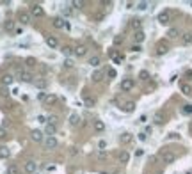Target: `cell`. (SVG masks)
I'll list each match as a JSON object with an SVG mask.
<instances>
[{
    "label": "cell",
    "mask_w": 192,
    "mask_h": 174,
    "mask_svg": "<svg viewBox=\"0 0 192 174\" xmlns=\"http://www.w3.org/2000/svg\"><path fill=\"white\" fill-rule=\"evenodd\" d=\"M45 139H46V135H45L41 130H32V132H30V140H32V142H36V144L45 142Z\"/></svg>",
    "instance_id": "obj_1"
},
{
    "label": "cell",
    "mask_w": 192,
    "mask_h": 174,
    "mask_svg": "<svg viewBox=\"0 0 192 174\" xmlns=\"http://www.w3.org/2000/svg\"><path fill=\"white\" fill-rule=\"evenodd\" d=\"M160 158H162L164 163H174L176 162V155H174L173 151H162Z\"/></svg>",
    "instance_id": "obj_2"
},
{
    "label": "cell",
    "mask_w": 192,
    "mask_h": 174,
    "mask_svg": "<svg viewBox=\"0 0 192 174\" xmlns=\"http://www.w3.org/2000/svg\"><path fill=\"white\" fill-rule=\"evenodd\" d=\"M18 80L20 82H23V84H32V80H34V77H32V73H29V71H20L18 73Z\"/></svg>",
    "instance_id": "obj_3"
},
{
    "label": "cell",
    "mask_w": 192,
    "mask_h": 174,
    "mask_svg": "<svg viewBox=\"0 0 192 174\" xmlns=\"http://www.w3.org/2000/svg\"><path fill=\"white\" fill-rule=\"evenodd\" d=\"M30 14L34 18H41V16H45V11H43V7L39 4H32L30 5Z\"/></svg>",
    "instance_id": "obj_4"
},
{
    "label": "cell",
    "mask_w": 192,
    "mask_h": 174,
    "mask_svg": "<svg viewBox=\"0 0 192 174\" xmlns=\"http://www.w3.org/2000/svg\"><path fill=\"white\" fill-rule=\"evenodd\" d=\"M57 148V139L55 137H48L45 139V149H48V151H52V149H55Z\"/></svg>",
    "instance_id": "obj_5"
},
{
    "label": "cell",
    "mask_w": 192,
    "mask_h": 174,
    "mask_svg": "<svg viewBox=\"0 0 192 174\" xmlns=\"http://www.w3.org/2000/svg\"><path fill=\"white\" fill-rule=\"evenodd\" d=\"M23 171H25L27 174H34L36 171H38V163H36V162H32V160H29V162H25Z\"/></svg>",
    "instance_id": "obj_6"
},
{
    "label": "cell",
    "mask_w": 192,
    "mask_h": 174,
    "mask_svg": "<svg viewBox=\"0 0 192 174\" xmlns=\"http://www.w3.org/2000/svg\"><path fill=\"white\" fill-rule=\"evenodd\" d=\"M166 121H167V116H166V112H164V110H158V112L153 116V123H155V124H164Z\"/></svg>",
    "instance_id": "obj_7"
},
{
    "label": "cell",
    "mask_w": 192,
    "mask_h": 174,
    "mask_svg": "<svg viewBox=\"0 0 192 174\" xmlns=\"http://www.w3.org/2000/svg\"><path fill=\"white\" fill-rule=\"evenodd\" d=\"M134 80L132 78H125L123 82H121V91H125V93H130L132 89H134Z\"/></svg>",
    "instance_id": "obj_8"
},
{
    "label": "cell",
    "mask_w": 192,
    "mask_h": 174,
    "mask_svg": "<svg viewBox=\"0 0 192 174\" xmlns=\"http://www.w3.org/2000/svg\"><path fill=\"white\" fill-rule=\"evenodd\" d=\"M169 18H171V14H169V11H162L158 16H156V20L162 23V25H167V21H169Z\"/></svg>",
    "instance_id": "obj_9"
},
{
    "label": "cell",
    "mask_w": 192,
    "mask_h": 174,
    "mask_svg": "<svg viewBox=\"0 0 192 174\" xmlns=\"http://www.w3.org/2000/svg\"><path fill=\"white\" fill-rule=\"evenodd\" d=\"M73 50H75V55L77 57H85V53H87V46H84V44H78Z\"/></svg>",
    "instance_id": "obj_10"
},
{
    "label": "cell",
    "mask_w": 192,
    "mask_h": 174,
    "mask_svg": "<svg viewBox=\"0 0 192 174\" xmlns=\"http://www.w3.org/2000/svg\"><path fill=\"white\" fill-rule=\"evenodd\" d=\"M0 82H2V85H5V87H9V85H13V82H14V77L13 75H4V77L0 78Z\"/></svg>",
    "instance_id": "obj_11"
},
{
    "label": "cell",
    "mask_w": 192,
    "mask_h": 174,
    "mask_svg": "<svg viewBox=\"0 0 192 174\" xmlns=\"http://www.w3.org/2000/svg\"><path fill=\"white\" fill-rule=\"evenodd\" d=\"M121 110H123V112H126V114H132V112L135 110V103H134V101H126V103L121 107Z\"/></svg>",
    "instance_id": "obj_12"
},
{
    "label": "cell",
    "mask_w": 192,
    "mask_h": 174,
    "mask_svg": "<svg viewBox=\"0 0 192 174\" xmlns=\"http://www.w3.org/2000/svg\"><path fill=\"white\" fill-rule=\"evenodd\" d=\"M84 105H85L87 108H94V107H96V98H93V96H84Z\"/></svg>",
    "instance_id": "obj_13"
},
{
    "label": "cell",
    "mask_w": 192,
    "mask_h": 174,
    "mask_svg": "<svg viewBox=\"0 0 192 174\" xmlns=\"http://www.w3.org/2000/svg\"><path fill=\"white\" fill-rule=\"evenodd\" d=\"M68 123H70V126H78L80 124V116H78L77 112H73L70 116V119H68Z\"/></svg>",
    "instance_id": "obj_14"
},
{
    "label": "cell",
    "mask_w": 192,
    "mask_h": 174,
    "mask_svg": "<svg viewBox=\"0 0 192 174\" xmlns=\"http://www.w3.org/2000/svg\"><path fill=\"white\" fill-rule=\"evenodd\" d=\"M117 160H119V163H128L130 162V153L128 151H121L117 155Z\"/></svg>",
    "instance_id": "obj_15"
},
{
    "label": "cell",
    "mask_w": 192,
    "mask_h": 174,
    "mask_svg": "<svg viewBox=\"0 0 192 174\" xmlns=\"http://www.w3.org/2000/svg\"><path fill=\"white\" fill-rule=\"evenodd\" d=\"M18 20H20V23H21V25H27V23H30V14L21 11V13L18 14Z\"/></svg>",
    "instance_id": "obj_16"
},
{
    "label": "cell",
    "mask_w": 192,
    "mask_h": 174,
    "mask_svg": "<svg viewBox=\"0 0 192 174\" xmlns=\"http://www.w3.org/2000/svg\"><path fill=\"white\" fill-rule=\"evenodd\" d=\"M94 130L98 133H103L105 132V123L101 119H94Z\"/></svg>",
    "instance_id": "obj_17"
},
{
    "label": "cell",
    "mask_w": 192,
    "mask_h": 174,
    "mask_svg": "<svg viewBox=\"0 0 192 174\" xmlns=\"http://www.w3.org/2000/svg\"><path fill=\"white\" fill-rule=\"evenodd\" d=\"M130 27L134 29L135 32H137V30H141V29H142V20H139V18H134V20H132V21H130Z\"/></svg>",
    "instance_id": "obj_18"
},
{
    "label": "cell",
    "mask_w": 192,
    "mask_h": 174,
    "mask_svg": "<svg viewBox=\"0 0 192 174\" xmlns=\"http://www.w3.org/2000/svg\"><path fill=\"white\" fill-rule=\"evenodd\" d=\"M46 44H48L50 48H57L59 46V39L54 38V36H46Z\"/></svg>",
    "instance_id": "obj_19"
},
{
    "label": "cell",
    "mask_w": 192,
    "mask_h": 174,
    "mask_svg": "<svg viewBox=\"0 0 192 174\" xmlns=\"http://www.w3.org/2000/svg\"><path fill=\"white\" fill-rule=\"evenodd\" d=\"M167 38H169V39L180 38V29H176V27H171V29L167 30Z\"/></svg>",
    "instance_id": "obj_20"
},
{
    "label": "cell",
    "mask_w": 192,
    "mask_h": 174,
    "mask_svg": "<svg viewBox=\"0 0 192 174\" xmlns=\"http://www.w3.org/2000/svg\"><path fill=\"white\" fill-rule=\"evenodd\" d=\"M144 39H146V34H144V30H137V32L134 34V41H135V43H139V44H141Z\"/></svg>",
    "instance_id": "obj_21"
},
{
    "label": "cell",
    "mask_w": 192,
    "mask_h": 174,
    "mask_svg": "<svg viewBox=\"0 0 192 174\" xmlns=\"http://www.w3.org/2000/svg\"><path fill=\"white\" fill-rule=\"evenodd\" d=\"M9 156H11V149H9L7 146H0V158L5 160V158H9Z\"/></svg>",
    "instance_id": "obj_22"
},
{
    "label": "cell",
    "mask_w": 192,
    "mask_h": 174,
    "mask_svg": "<svg viewBox=\"0 0 192 174\" xmlns=\"http://www.w3.org/2000/svg\"><path fill=\"white\" fill-rule=\"evenodd\" d=\"M91 80H93V82H96V84H98V82H101V80H103V71H100V69H98V71H94V73L91 75Z\"/></svg>",
    "instance_id": "obj_23"
},
{
    "label": "cell",
    "mask_w": 192,
    "mask_h": 174,
    "mask_svg": "<svg viewBox=\"0 0 192 174\" xmlns=\"http://www.w3.org/2000/svg\"><path fill=\"white\" fill-rule=\"evenodd\" d=\"M101 64V59L98 57V55H93V57L89 59V66H93V68H98Z\"/></svg>",
    "instance_id": "obj_24"
},
{
    "label": "cell",
    "mask_w": 192,
    "mask_h": 174,
    "mask_svg": "<svg viewBox=\"0 0 192 174\" xmlns=\"http://www.w3.org/2000/svg\"><path fill=\"white\" fill-rule=\"evenodd\" d=\"M167 52H169V46L164 44V43H160L158 48H156V53H158V55H164V53H167Z\"/></svg>",
    "instance_id": "obj_25"
},
{
    "label": "cell",
    "mask_w": 192,
    "mask_h": 174,
    "mask_svg": "<svg viewBox=\"0 0 192 174\" xmlns=\"http://www.w3.org/2000/svg\"><path fill=\"white\" fill-rule=\"evenodd\" d=\"M132 139H134V137H132V133H128V132L121 133V142H123V144H130V142H132Z\"/></svg>",
    "instance_id": "obj_26"
},
{
    "label": "cell",
    "mask_w": 192,
    "mask_h": 174,
    "mask_svg": "<svg viewBox=\"0 0 192 174\" xmlns=\"http://www.w3.org/2000/svg\"><path fill=\"white\" fill-rule=\"evenodd\" d=\"M55 132H57V126H55V124H46V133H48V137H55Z\"/></svg>",
    "instance_id": "obj_27"
},
{
    "label": "cell",
    "mask_w": 192,
    "mask_h": 174,
    "mask_svg": "<svg viewBox=\"0 0 192 174\" xmlns=\"http://www.w3.org/2000/svg\"><path fill=\"white\" fill-rule=\"evenodd\" d=\"M181 43H183V44H190V43H192V34H190V32L181 34Z\"/></svg>",
    "instance_id": "obj_28"
},
{
    "label": "cell",
    "mask_w": 192,
    "mask_h": 174,
    "mask_svg": "<svg viewBox=\"0 0 192 174\" xmlns=\"http://www.w3.org/2000/svg\"><path fill=\"white\" fill-rule=\"evenodd\" d=\"M55 101H57L55 94H46V98H45V105H54Z\"/></svg>",
    "instance_id": "obj_29"
},
{
    "label": "cell",
    "mask_w": 192,
    "mask_h": 174,
    "mask_svg": "<svg viewBox=\"0 0 192 174\" xmlns=\"http://www.w3.org/2000/svg\"><path fill=\"white\" fill-rule=\"evenodd\" d=\"M180 89H181V93H183V94H192L190 84H181V85H180Z\"/></svg>",
    "instance_id": "obj_30"
},
{
    "label": "cell",
    "mask_w": 192,
    "mask_h": 174,
    "mask_svg": "<svg viewBox=\"0 0 192 174\" xmlns=\"http://www.w3.org/2000/svg\"><path fill=\"white\" fill-rule=\"evenodd\" d=\"M4 29H5L7 32H13V30H14V21H13V20H7V21L4 23Z\"/></svg>",
    "instance_id": "obj_31"
},
{
    "label": "cell",
    "mask_w": 192,
    "mask_h": 174,
    "mask_svg": "<svg viewBox=\"0 0 192 174\" xmlns=\"http://www.w3.org/2000/svg\"><path fill=\"white\" fill-rule=\"evenodd\" d=\"M54 27L55 29H64V18H54Z\"/></svg>",
    "instance_id": "obj_32"
},
{
    "label": "cell",
    "mask_w": 192,
    "mask_h": 174,
    "mask_svg": "<svg viewBox=\"0 0 192 174\" xmlns=\"http://www.w3.org/2000/svg\"><path fill=\"white\" fill-rule=\"evenodd\" d=\"M62 53H64L66 57H70V55H73V53H75V50H73L71 46H62Z\"/></svg>",
    "instance_id": "obj_33"
},
{
    "label": "cell",
    "mask_w": 192,
    "mask_h": 174,
    "mask_svg": "<svg viewBox=\"0 0 192 174\" xmlns=\"http://www.w3.org/2000/svg\"><path fill=\"white\" fill-rule=\"evenodd\" d=\"M25 64H27L29 68H34V66L38 64V60H36L34 57H27V59H25Z\"/></svg>",
    "instance_id": "obj_34"
},
{
    "label": "cell",
    "mask_w": 192,
    "mask_h": 174,
    "mask_svg": "<svg viewBox=\"0 0 192 174\" xmlns=\"http://www.w3.org/2000/svg\"><path fill=\"white\" fill-rule=\"evenodd\" d=\"M9 133H7V130L4 128V126H0V140H4V139H7Z\"/></svg>",
    "instance_id": "obj_35"
},
{
    "label": "cell",
    "mask_w": 192,
    "mask_h": 174,
    "mask_svg": "<svg viewBox=\"0 0 192 174\" xmlns=\"http://www.w3.org/2000/svg\"><path fill=\"white\" fill-rule=\"evenodd\" d=\"M20 171H18V167L16 165H9L7 167V174H18Z\"/></svg>",
    "instance_id": "obj_36"
},
{
    "label": "cell",
    "mask_w": 192,
    "mask_h": 174,
    "mask_svg": "<svg viewBox=\"0 0 192 174\" xmlns=\"http://www.w3.org/2000/svg\"><path fill=\"white\" fill-rule=\"evenodd\" d=\"M137 9H139V11H146V9H148V2H139V4H137Z\"/></svg>",
    "instance_id": "obj_37"
},
{
    "label": "cell",
    "mask_w": 192,
    "mask_h": 174,
    "mask_svg": "<svg viewBox=\"0 0 192 174\" xmlns=\"http://www.w3.org/2000/svg\"><path fill=\"white\" fill-rule=\"evenodd\" d=\"M139 78H141V80H148V78H150V73H148L146 69H142V71L139 73Z\"/></svg>",
    "instance_id": "obj_38"
},
{
    "label": "cell",
    "mask_w": 192,
    "mask_h": 174,
    "mask_svg": "<svg viewBox=\"0 0 192 174\" xmlns=\"http://www.w3.org/2000/svg\"><path fill=\"white\" fill-rule=\"evenodd\" d=\"M57 121H59L57 116H50L48 119H46V123H48V124H57Z\"/></svg>",
    "instance_id": "obj_39"
},
{
    "label": "cell",
    "mask_w": 192,
    "mask_h": 174,
    "mask_svg": "<svg viewBox=\"0 0 192 174\" xmlns=\"http://www.w3.org/2000/svg\"><path fill=\"white\" fill-rule=\"evenodd\" d=\"M181 112H183V114H192V105H183Z\"/></svg>",
    "instance_id": "obj_40"
},
{
    "label": "cell",
    "mask_w": 192,
    "mask_h": 174,
    "mask_svg": "<svg viewBox=\"0 0 192 174\" xmlns=\"http://www.w3.org/2000/svg\"><path fill=\"white\" fill-rule=\"evenodd\" d=\"M96 158H98V160H105V158H107V153H105V151H98V153H96Z\"/></svg>",
    "instance_id": "obj_41"
},
{
    "label": "cell",
    "mask_w": 192,
    "mask_h": 174,
    "mask_svg": "<svg viewBox=\"0 0 192 174\" xmlns=\"http://www.w3.org/2000/svg\"><path fill=\"white\" fill-rule=\"evenodd\" d=\"M98 148H100V151H105V148H107V142H105V140H100V142H98Z\"/></svg>",
    "instance_id": "obj_42"
},
{
    "label": "cell",
    "mask_w": 192,
    "mask_h": 174,
    "mask_svg": "<svg viewBox=\"0 0 192 174\" xmlns=\"http://www.w3.org/2000/svg\"><path fill=\"white\" fill-rule=\"evenodd\" d=\"M45 98H46V93H45V91H39L38 93V99L39 101H45Z\"/></svg>",
    "instance_id": "obj_43"
},
{
    "label": "cell",
    "mask_w": 192,
    "mask_h": 174,
    "mask_svg": "<svg viewBox=\"0 0 192 174\" xmlns=\"http://www.w3.org/2000/svg\"><path fill=\"white\" fill-rule=\"evenodd\" d=\"M64 68H73V62H71L70 59H66V60H64Z\"/></svg>",
    "instance_id": "obj_44"
},
{
    "label": "cell",
    "mask_w": 192,
    "mask_h": 174,
    "mask_svg": "<svg viewBox=\"0 0 192 174\" xmlns=\"http://www.w3.org/2000/svg\"><path fill=\"white\" fill-rule=\"evenodd\" d=\"M64 29H66V30H71V23H70L68 20H64Z\"/></svg>",
    "instance_id": "obj_45"
},
{
    "label": "cell",
    "mask_w": 192,
    "mask_h": 174,
    "mask_svg": "<svg viewBox=\"0 0 192 174\" xmlns=\"http://www.w3.org/2000/svg\"><path fill=\"white\" fill-rule=\"evenodd\" d=\"M107 75H109V78H114L116 77V69H109V71H107Z\"/></svg>",
    "instance_id": "obj_46"
},
{
    "label": "cell",
    "mask_w": 192,
    "mask_h": 174,
    "mask_svg": "<svg viewBox=\"0 0 192 174\" xmlns=\"http://www.w3.org/2000/svg\"><path fill=\"white\" fill-rule=\"evenodd\" d=\"M36 85L41 87V89H45V87H46V82H43V80H41V82H36Z\"/></svg>",
    "instance_id": "obj_47"
},
{
    "label": "cell",
    "mask_w": 192,
    "mask_h": 174,
    "mask_svg": "<svg viewBox=\"0 0 192 174\" xmlns=\"http://www.w3.org/2000/svg\"><path fill=\"white\" fill-rule=\"evenodd\" d=\"M142 155H144V149H137V151H135V156H137V158H141Z\"/></svg>",
    "instance_id": "obj_48"
},
{
    "label": "cell",
    "mask_w": 192,
    "mask_h": 174,
    "mask_svg": "<svg viewBox=\"0 0 192 174\" xmlns=\"http://www.w3.org/2000/svg\"><path fill=\"white\" fill-rule=\"evenodd\" d=\"M62 11H64V14H71V7H70V5H66Z\"/></svg>",
    "instance_id": "obj_49"
},
{
    "label": "cell",
    "mask_w": 192,
    "mask_h": 174,
    "mask_svg": "<svg viewBox=\"0 0 192 174\" xmlns=\"http://www.w3.org/2000/svg\"><path fill=\"white\" fill-rule=\"evenodd\" d=\"M38 121L41 123V124H45V123H46V117L45 116H38Z\"/></svg>",
    "instance_id": "obj_50"
},
{
    "label": "cell",
    "mask_w": 192,
    "mask_h": 174,
    "mask_svg": "<svg viewBox=\"0 0 192 174\" xmlns=\"http://www.w3.org/2000/svg\"><path fill=\"white\" fill-rule=\"evenodd\" d=\"M121 43H123V38H121V36H117V38L114 39V44H121Z\"/></svg>",
    "instance_id": "obj_51"
},
{
    "label": "cell",
    "mask_w": 192,
    "mask_h": 174,
    "mask_svg": "<svg viewBox=\"0 0 192 174\" xmlns=\"http://www.w3.org/2000/svg\"><path fill=\"white\" fill-rule=\"evenodd\" d=\"M71 5H75L77 9H80V7H82V2H77V0H75V2H71Z\"/></svg>",
    "instance_id": "obj_52"
},
{
    "label": "cell",
    "mask_w": 192,
    "mask_h": 174,
    "mask_svg": "<svg viewBox=\"0 0 192 174\" xmlns=\"http://www.w3.org/2000/svg\"><path fill=\"white\" fill-rule=\"evenodd\" d=\"M148 121V116H141L139 117V123H146Z\"/></svg>",
    "instance_id": "obj_53"
},
{
    "label": "cell",
    "mask_w": 192,
    "mask_h": 174,
    "mask_svg": "<svg viewBox=\"0 0 192 174\" xmlns=\"http://www.w3.org/2000/svg\"><path fill=\"white\" fill-rule=\"evenodd\" d=\"M132 52H141V46H139V44H135V46H132Z\"/></svg>",
    "instance_id": "obj_54"
},
{
    "label": "cell",
    "mask_w": 192,
    "mask_h": 174,
    "mask_svg": "<svg viewBox=\"0 0 192 174\" xmlns=\"http://www.w3.org/2000/svg\"><path fill=\"white\" fill-rule=\"evenodd\" d=\"M148 137H146V133H139V140H146Z\"/></svg>",
    "instance_id": "obj_55"
},
{
    "label": "cell",
    "mask_w": 192,
    "mask_h": 174,
    "mask_svg": "<svg viewBox=\"0 0 192 174\" xmlns=\"http://www.w3.org/2000/svg\"><path fill=\"white\" fill-rule=\"evenodd\" d=\"M71 155H73V156L78 155V149H77V148H71Z\"/></svg>",
    "instance_id": "obj_56"
},
{
    "label": "cell",
    "mask_w": 192,
    "mask_h": 174,
    "mask_svg": "<svg viewBox=\"0 0 192 174\" xmlns=\"http://www.w3.org/2000/svg\"><path fill=\"white\" fill-rule=\"evenodd\" d=\"M169 139H180V135L178 133H169Z\"/></svg>",
    "instance_id": "obj_57"
},
{
    "label": "cell",
    "mask_w": 192,
    "mask_h": 174,
    "mask_svg": "<svg viewBox=\"0 0 192 174\" xmlns=\"http://www.w3.org/2000/svg\"><path fill=\"white\" fill-rule=\"evenodd\" d=\"M134 7V2H126V9H132Z\"/></svg>",
    "instance_id": "obj_58"
},
{
    "label": "cell",
    "mask_w": 192,
    "mask_h": 174,
    "mask_svg": "<svg viewBox=\"0 0 192 174\" xmlns=\"http://www.w3.org/2000/svg\"><path fill=\"white\" fill-rule=\"evenodd\" d=\"M101 174H107V172H101Z\"/></svg>",
    "instance_id": "obj_59"
}]
</instances>
